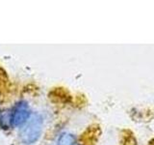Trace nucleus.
Segmentation results:
<instances>
[{
	"instance_id": "obj_4",
	"label": "nucleus",
	"mask_w": 154,
	"mask_h": 145,
	"mask_svg": "<svg viewBox=\"0 0 154 145\" xmlns=\"http://www.w3.org/2000/svg\"><path fill=\"white\" fill-rule=\"evenodd\" d=\"M0 124L2 127L8 128L9 125H12V112L9 110H3L0 112Z\"/></svg>"
},
{
	"instance_id": "obj_1",
	"label": "nucleus",
	"mask_w": 154,
	"mask_h": 145,
	"mask_svg": "<svg viewBox=\"0 0 154 145\" xmlns=\"http://www.w3.org/2000/svg\"><path fill=\"white\" fill-rule=\"evenodd\" d=\"M42 126V116L38 112L32 113L27 122L21 127L20 132H19V138L26 145L36 143L41 137Z\"/></svg>"
},
{
	"instance_id": "obj_3",
	"label": "nucleus",
	"mask_w": 154,
	"mask_h": 145,
	"mask_svg": "<svg viewBox=\"0 0 154 145\" xmlns=\"http://www.w3.org/2000/svg\"><path fill=\"white\" fill-rule=\"evenodd\" d=\"M75 142V137L69 133L62 134L57 140V145H73Z\"/></svg>"
},
{
	"instance_id": "obj_5",
	"label": "nucleus",
	"mask_w": 154,
	"mask_h": 145,
	"mask_svg": "<svg viewBox=\"0 0 154 145\" xmlns=\"http://www.w3.org/2000/svg\"><path fill=\"white\" fill-rule=\"evenodd\" d=\"M149 145H154V140H152V141H150V143H149Z\"/></svg>"
},
{
	"instance_id": "obj_2",
	"label": "nucleus",
	"mask_w": 154,
	"mask_h": 145,
	"mask_svg": "<svg viewBox=\"0 0 154 145\" xmlns=\"http://www.w3.org/2000/svg\"><path fill=\"white\" fill-rule=\"evenodd\" d=\"M31 112L25 101H20L12 111V125L14 127H22L30 118Z\"/></svg>"
}]
</instances>
